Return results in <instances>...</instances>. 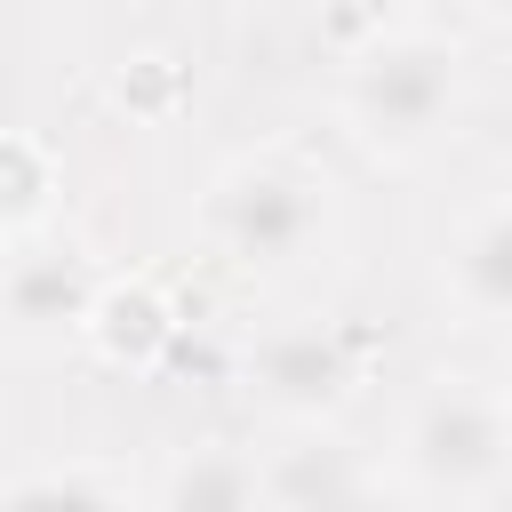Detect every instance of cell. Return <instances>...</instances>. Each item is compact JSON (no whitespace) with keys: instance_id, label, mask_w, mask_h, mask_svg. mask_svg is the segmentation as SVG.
<instances>
[{"instance_id":"cell-11","label":"cell","mask_w":512,"mask_h":512,"mask_svg":"<svg viewBox=\"0 0 512 512\" xmlns=\"http://www.w3.org/2000/svg\"><path fill=\"white\" fill-rule=\"evenodd\" d=\"M0 504H128V480L88 472V464H56V472H24V480H8Z\"/></svg>"},{"instance_id":"cell-9","label":"cell","mask_w":512,"mask_h":512,"mask_svg":"<svg viewBox=\"0 0 512 512\" xmlns=\"http://www.w3.org/2000/svg\"><path fill=\"white\" fill-rule=\"evenodd\" d=\"M152 496L168 512H248V504H264V472L240 448H192L152 480Z\"/></svg>"},{"instance_id":"cell-8","label":"cell","mask_w":512,"mask_h":512,"mask_svg":"<svg viewBox=\"0 0 512 512\" xmlns=\"http://www.w3.org/2000/svg\"><path fill=\"white\" fill-rule=\"evenodd\" d=\"M256 472H264V504H288V512H304V504H368V496H384V472H368L360 448H344V440H296V448H272Z\"/></svg>"},{"instance_id":"cell-13","label":"cell","mask_w":512,"mask_h":512,"mask_svg":"<svg viewBox=\"0 0 512 512\" xmlns=\"http://www.w3.org/2000/svg\"><path fill=\"white\" fill-rule=\"evenodd\" d=\"M384 8H392V0H328V32H344V40L360 48V40L384 32Z\"/></svg>"},{"instance_id":"cell-12","label":"cell","mask_w":512,"mask_h":512,"mask_svg":"<svg viewBox=\"0 0 512 512\" xmlns=\"http://www.w3.org/2000/svg\"><path fill=\"white\" fill-rule=\"evenodd\" d=\"M112 96H120L128 112H168V104L184 96V80H176L168 56H128V64L112 72Z\"/></svg>"},{"instance_id":"cell-2","label":"cell","mask_w":512,"mask_h":512,"mask_svg":"<svg viewBox=\"0 0 512 512\" xmlns=\"http://www.w3.org/2000/svg\"><path fill=\"white\" fill-rule=\"evenodd\" d=\"M200 232L216 256H232L248 272H296L328 240V176H312L288 152L224 160L200 192Z\"/></svg>"},{"instance_id":"cell-6","label":"cell","mask_w":512,"mask_h":512,"mask_svg":"<svg viewBox=\"0 0 512 512\" xmlns=\"http://www.w3.org/2000/svg\"><path fill=\"white\" fill-rule=\"evenodd\" d=\"M448 296L464 320H488V328H512V200H488L472 208L456 232H448Z\"/></svg>"},{"instance_id":"cell-5","label":"cell","mask_w":512,"mask_h":512,"mask_svg":"<svg viewBox=\"0 0 512 512\" xmlns=\"http://www.w3.org/2000/svg\"><path fill=\"white\" fill-rule=\"evenodd\" d=\"M352 384H360V352L328 320H288L248 352V392L288 424H328L352 400Z\"/></svg>"},{"instance_id":"cell-10","label":"cell","mask_w":512,"mask_h":512,"mask_svg":"<svg viewBox=\"0 0 512 512\" xmlns=\"http://www.w3.org/2000/svg\"><path fill=\"white\" fill-rule=\"evenodd\" d=\"M64 176H56V152L24 128H0V240L16 232H40V216L56 208Z\"/></svg>"},{"instance_id":"cell-4","label":"cell","mask_w":512,"mask_h":512,"mask_svg":"<svg viewBox=\"0 0 512 512\" xmlns=\"http://www.w3.org/2000/svg\"><path fill=\"white\" fill-rule=\"evenodd\" d=\"M96 288H104V272H96L88 248L48 240V232H16V240H0V336H8V344H56V336H80Z\"/></svg>"},{"instance_id":"cell-3","label":"cell","mask_w":512,"mask_h":512,"mask_svg":"<svg viewBox=\"0 0 512 512\" xmlns=\"http://www.w3.org/2000/svg\"><path fill=\"white\" fill-rule=\"evenodd\" d=\"M512 480V400L488 384H432L400 424V488L408 496H496Z\"/></svg>"},{"instance_id":"cell-7","label":"cell","mask_w":512,"mask_h":512,"mask_svg":"<svg viewBox=\"0 0 512 512\" xmlns=\"http://www.w3.org/2000/svg\"><path fill=\"white\" fill-rule=\"evenodd\" d=\"M80 336H88V352L112 360V368H160L168 344H176V304H168L160 280L128 272V280H104V288H96Z\"/></svg>"},{"instance_id":"cell-14","label":"cell","mask_w":512,"mask_h":512,"mask_svg":"<svg viewBox=\"0 0 512 512\" xmlns=\"http://www.w3.org/2000/svg\"><path fill=\"white\" fill-rule=\"evenodd\" d=\"M480 16H496V24H512V0H472Z\"/></svg>"},{"instance_id":"cell-15","label":"cell","mask_w":512,"mask_h":512,"mask_svg":"<svg viewBox=\"0 0 512 512\" xmlns=\"http://www.w3.org/2000/svg\"><path fill=\"white\" fill-rule=\"evenodd\" d=\"M504 400H512V384H504Z\"/></svg>"},{"instance_id":"cell-1","label":"cell","mask_w":512,"mask_h":512,"mask_svg":"<svg viewBox=\"0 0 512 512\" xmlns=\"http://www.w3.org/2000/svg\"><path fill=\"white\" fill-rule=\"evenodd\" d=\"M464 104V56L440 32H376L352 48L344 64V128L376 152V160H416L456 128Z\"/></svg>"}]
</instances>
